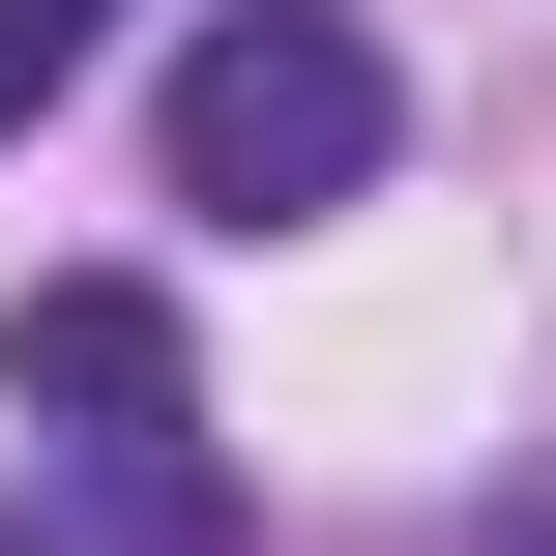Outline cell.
Returning <instances> with one entry per match:
<instances>
[{
	"mask_svg": "<svg viewBox=\"0 0 556 556\" xmlns=\"http://www.w3.org/2000/svg\"><path fill=\"white\" fill-rule=\"evenodd\" d=\"M117 29H147V0H0V147H29V117H59V88L117 59Z\"/></svg>",
	"mask_w": 556,
	"mask_h": 556,
	"instance_id": "obj_3",
	"label": "cell"
},
{
	"mask_svg": "<svg viewBox=\"0 0 556 556\" xmlns=\"http://www.w3.org/2000/svg\"><path fill=\"white\" fill-rule=\"evenodd\" d=\"M0 381L59 410V469H88V556H235V469H205V352H176V293H147V264H29Z\"/></svg>",
	"mask_w": 556,
	"mask_h": 556,
	"instance_id": "obj_2",
	"label": "cell"
},
{
	"mask_svg": "<svg viewBox=\"0 0 556 556\" xmlns=\"http://www.w3.org/2000/svg\"><path fill=\"white\" fill-rule=\"evenodd\" d=\"M381 147H410V88H381V29H352V0H205V29H176V88H147V176H176L205 235H323Z\"/></svg>",
	"mask_w": 556,
	"mask_h": 556,
	"instance_id": "obj_1",
	"label": "cell"
},
{
	"mask_svg": "<svg viewBox=\"0 0 556 556\" xmlns=\"http://www.w3.org/2000/svg\"><path fill=\"white\" fill-rule=\"evenodd\" d=\"M0 556H29V528H0Z\"/></svg>",
	"mask_w": 556,
	"mask_h": 556,
	"instance_id": "obj_5",
	"label": "cell"
},
{
	"mask_svg": "<svg viewBox=\"0 0 556 556\" xmlns=\"http://www.w3.org/2000/svg\"><path fill=\"white\" fill-rule=\"evenodd\" d=\"M498 556H556V440H528V498H498Z\"/></svg>",
	"mask_w": 556,
	"mask_h": 556,
	"instance_id": "obj_4",
	"label": "cell"
}]
</instances>
